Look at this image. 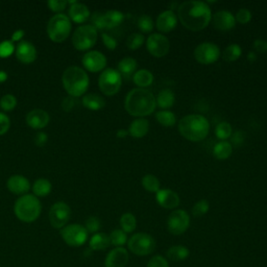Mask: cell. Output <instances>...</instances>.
<instances>
[{
    "label": "cell",
    "mask_w": 267,
    "mask_h": 267,
    "mask_svg": "<svg viewBox=\"0 0 267 267\" xmlns=\"http://www.w3.org/2000/svg\"><path fill=\"white\" fill-rule=\"evenodd\" d=\"M178 19L186 29L199 32L209 26L212 20V13L207 3L191 0L183 3L179 7Z\"/></svg>",
    "instance_id": "1"
},
{
    "label": "cell",
    "mask_w": 267,
    "mask_h": 267,
    "mask_svg": "<svg viewBox=\"0 0 267 267\" xmlns=\"http://www.w3.org/2000/svg\"><path fill=\"white\" fill-rule=\"evenodd\" d=\"M157 102L153 93L141 88L130 91L126 97L125 108L127 112L135 117H144L154 113Z\"/></svg>",
    "instance_id": "2"
},
{
    "label": "cell",
    "mask_w": 267,
    "mask_h": 267,
    "mask_svg": "<svg viewBox=\"0 0 267 267\" xmlns=\"http://www.w3.org/2000/svg\"><path fill=\"white\" fill-rule=\"evenodd\" d=\"M210 131V124L206 117L198 114L184 116L179 123L180 134L189 141L204 140Z\"/></svg>",
    "instance_id": "3"
},
{
    "label": "cell",
    "mask_w": 267,
    "mask_h": 267,
    "mask_svg": "<svg viewBox=\"0 0 267 267\" xmlns=\"http://www.w3.org/2000/svg\"><path fill=\"white\" fill-rule=\"evenodd\" d=\"M64 89L71 97H80L86 93L89 87V77L86 71L78 66L67 68L62 77Z\"/></svg>",
    "instance_id": "4"
},
{
    "label": "cell",
    "mask_w": 267,
    "mask_h": 267,
    "mask_svg": "<svg viewBox=\"0 0 267 267\" xmlns=\"http://www.w3.org/2000/svg\"><path fill=\"white\" fill-rule=\"evenodd\" d=\"M41 203L33 194L22 196L17 200L14 206V212L18 220L27 224L36 222L41 214Z\"/></svg>",
    "instance_id": "5"
},
{
    "label": "cell",
    "mask_w": 267,
    "mask_h": 267,
    "mask_svg": "<svg viewBox=\"0 0 267 267\" xmlns=\"http://www.w3.org/2000/svg\"><path fill=\"white\" fill-rule=\"evenodd\" d=\"M71 32L70 18L64 14H57L51 18L47 24V34L56 43L64 42Z\"/></svg>",
    "instance_id": "6"
},
{
    "label": "cell",
    "mask_w": 267,
    "mask_h": 267,
    "mask_svg": "<svg viewBox=\"0 0 267 267\" xmlns=\"http://www.w3.org/2000/svg\"><path fill=\"white\" fill-rule=\"evenodd\" d=\"M129 250L137 256L151 255L156 249L155 239L147 233H137L128 241Z\"/></svg>",
    "instance_id": "7"
},
{
    "label": "cell",
    "mask_w": 267,
    "mask_h": 267,
    "mask_svg": "<svg viewBox=\"0 0 267 267\" xmlns=\"http://www.w3.org/2000/svg\"><path fill=\"white\" fill-rule=\"evenodd\" d=\"M97 41V30L92 26H82L72 36V44L80 52L88 51Z\"/></svg>",
    "instance_id": "8"
},
{
    "label": "cell",
    "mask_w": 267,
    "mask_h": 267,
    "mask_svg": "<svg viewBox=\"0 0 267 267\" xmlns=\"http://www.w3.org/2000/svg\"><path fill=\"white\" fill-rule=\"evenodd\" d=\"M123 84L121 75L115 69H105L99 79V86L101 91L108 96L117 94Z\"/></svg>",
    "instance_id": "9"
},
{
    "label": "cell",
    "mask_w": 267,
    "mask_h": 267,
    "mask_svg": "<svg viewBox=\"0 0 267 267\" xmlns=\"http://www.w3.org/2000/svg\"><path fill=\"white\" fill-rule=\"evenodd\" d=\"M88 234L86 228L79 224L66 226L61 230V236L64 242L72 248L84 246L88 239Z\"/></svg>",
    "instance_id": "10"
},
{
    "label": "cell",
    "mask_w": 267,
    "mask_h": 267,
    "mask_svg": "<svg viewBox=\"0 0 267 267\" xmlns=\"http://www.w3.org/2000/svg\"><path fill=\"white\" fill-rule=\"evenodd\" d=\"M221 57V50L216 44L205 42L200 44L194 50V58L204 65H210L215 63Z\"/></svg>",
    "instance_id": "11"
},
{
    "label": "cell",
    "mask_w": 267,
    "mask_h": 267,
    "mask_svg": "<svg viewBox=\"0 0 267 267\" xmlns=\"http://www.w3.org/2000/svg\"><path fill=\"white\" fill-rule=\"evenodd\" d=\"M190 226V217L184 210H176L169 215L167 221V227L169 233L173 235L184 234Z\"/></svg>",
    "instance_id": "12"
},
{
    "label": "cell",
    "mask_w": 267,
    "mask_h": 267,
    "mask_svg": "<svg viewBox=\"0 0 267 267\" xmlns=\"http://www.w3.org/2000/svg\"><path fill=\"white\" fill-rule=\"evenodd\" d=\"M70 215H71V210L70 207L63 203L59 202L53 205L50 211V222L51 225L55 229H63L66 227L67 223L70 220Z\"/></svg>",
    "instance_id": "13"
},
{
    "label": "cell",
    "mask_w": 267,
    "mask_h": 267,
    "mask_svg": "<svg viewBox=\"0 0 267 267\" xmlns=\"http://www.w3.org/2000/svg\"><path fill=\"white\" fill-rule=\"evenodd\" d=\"M147 47L150 54L155 58H163L171 50V43L164 35L152 34L148 38Z\"/></svg>",
    "instance_id": "14"
},
{
    "label": "cell",
    "mask_w": 267,
    "mask_h": 267,
    "mask_svg": "<svg viewBox=\"0 0 267 267\" xmlns=\"http://www.w3.org/2000/svg\"><path fill=\"white\" fill-rule=\"evenodd\" d=\"M84 67L90 72H100L107 66V58L100 52H88L82 60Z\"/></svg>",
    "instance_id": "15"
},
{
    "label": "cell",
    "mask_w": 267,
    "mask_h": 267,
    "mask_svg": "<svg viewBox=\"0 0 267 267\" xmlns=\"http://www.w3.org/2000/svg\"><path fill=\"white\" fill-rule=\"evenodd\" d=\"M15 52L17 59L23 64H31L37 59L36 47L28 41L19 42Z\"/></svg>",
    "instance_id": "16"
},
{
    "label": "cell",
    "mask_w": 267,
    "mask_h": 267,
    "mask_svg": "<svg viewBox=\"0 0 267 267\" xmlns=\"http://www.w3.org/2000/svg\"><path fill=\"white\" fill-rule=\"evenodd\" d=\"M130 255L125 248H116L112 250L105 261L106 267H126L129 263Z\"/></svg>",
    "instance_id": "17"
},
{
    "label": "cell",
    "mask_w": 267,
    "mask_h": 267,
    "mask_svg": "<svg viewBox=\"0 0 267 267\" xmlns=\"http://www.w3.org/2000/svg\"><path fill=\"white\" fill-rule=\"evenodd\" d=\"M212 20L214 28L224 32L234 29L236 24V19L234 15L228 11H220L215 13L212 17Z\"/></svg>",
    "instance_id": "18"
},
{
    "label": "cell",
    "mask_w": 267,
    "mask_h": 267,
    "mask_svg": "<svg viewBox=\"0 0 267 267\" xmlns=\"http://www.w3.org/2000/svg\"><path fill=\"white\" fill-rule=\"evenodd\" d=\"M51 117L48 113L41 109H35L31 111L27 116V124L34 130H41L50 124Z\"/></svg>",
    "instance_id": "19"
},
{
    "label": "cell",
    "mask_w": 267,
    "mask_h": 267,
    "mask_svg": "<svg viewBox=\"0 0 267 267\" xmlns=\"http://www.w3.org/2000/svg\"><path fill=\"white\" fill-rule=\"evenodd\" d=\"M156 199L158 204L165 209H175L180 205L178 193L171 189H160L156 194Z\"/></svg>",
    "instance_id": "20"
},
{
    "label": "cell",
    "mask_w": 267,
    "mask_h": 267,
    "mask_svg": "<svg viewBox=\"0 0 267 267\" xmlns=\"http://www.w3.org/2000/svg\"><path fill=\"white\" fill-rule=\"evenodd\" d=\"M156 24L157 29L160 32L169 33L176 29L178 24V17L172 10H167L159 15Z\"/></svg>",
    "instance_id": "21"
},
{
    "label": "cell",
    "mask_w": 267,
    "mask_h": 267,
    "mask_svg": "<svg viewBox=\"0 0 267 267\" xmlns=\"http://www.w3.org/2000/svg\"><path fill=\"white\" fill-rule=\"evenodd\" d=\"M7 185H8L9 190L12 193L17 194V196H26L27 192H29V190L31 188V184H30L29 180L20 175L12 176L8 180Z\"/></svg>",
    "instance_id": "22"
},
{
    "label": "cell",
    "mask_w": 267,
    "mask_h": 267,
    "mask_svg": "<svg viewBox=\"0 0 267 267\" xmlns=\"http://www.w3.org/2000/svg\"><path fill=\"white\" fill-rule=\"evenodd\" d=\"M69 17L72 21H75L77 23H83L89 19L90 11L88 7L85 6L84 4L76 3L69 9Z\"/></svg>",
    "instance_id": "23"
},
{
    "label": "cell",
    "mask_w": 267,
    "mask_h": 267,
    "mask_svg": "<svg viewBox=\"0 0 267 267\" xmlns=\"http://www.w3.org/2000/svg\"><path fill=\"white\" fill-rule=\"evenodd\" d=\"M150 131V123L148 119L139 118L134 120L130 126L129 135L134 138H143Z\"/></svg>",
    "instance_id": "24"
},
{
    "label": "cell",
    "mask_w": 267,
    "mask_h": 267,
    "mask_svg": "<svg viewBox=\"0 0 267 267\" xmlns=\"http://www.w3.org/2000/svg\"><path fill=\"white\" fill-rule=\"evenodd\" d=\"M125 20V14L119 11H108L104 14L105 30H112L119 27Z\"/></svg>",
    "instance_id": "25"
},
{
    "label": "cell",
    "mask_w": 267,
    "mask_h": 267,
    "mask_svg": "<svg viewBox=\"0 0 267 267\" xmlns=\"http://www.w3.org/2000/svg\"><path fill=\"white\" fill-rule=\"evenodd\" d=\"M111 245V240L110 236H108L105 233H96L92 236L90 239L89 246L90 249L93 251H103L106 250L110 247Z\"/></svg>",
    "instance_id": "26"
},
{
    "label": "cell",
    "mask_w": 267,
    "mask_h": 267,
    "mask_svg": "<svg viewBox=\"0 0 267 267\" xmlns=\"http://www.w3.org/2000/svg\"><path fill=\"white\" fill-rule=\"evenodd\" d=\"M82 103L85 108H87L88 110H92V111L102 110L106 106V102L103 97L97 94H94V93L85 95L83 97Z\"/></svg>",
    "instance_id": "27"
},
{
    "label": "cell",
    "mask_w": 267,
    "mask_h": 267,
    "mask_svg": "<svg viewBox=\"0 0 267 267\" xmlns=\"http://www.w3.org/2000/svg\"><path fill=\"white\" fill-rule=\"evenodd\" d=\"M157 105L161 108V109H169L172 108L176 102V96L175 93L169 90V89H165L162 90L156 99Z\"/></svg>",
    "instance_id": "28"
},
{
    "label": "cell",
    "mask_w": 267,
    "mask_h": 267,
    "mask_svg": "<svg viewBox=\"0 0 267 267\" xmlns=\"http://www.w3.org/2000/svg\"><path fill=\"white\" fill-rule=\"evenodd\" d=\"M133 81L138 87H141V89H142L144 87H149L153 84L154 76L151 71H149L147 69H141V70H138L133 76Z\"/></svg>",
    "instance_id": "29"
},
{
    "label": "cell",
    "mask_w": 267,
    "mask_h": 267,
    "mask_svg": "<svg viewBox=\"0 0 267 267\" xmlns=\"http://www.w3.org/2000/svg\"><path fill=\"white\" fill-rule=\"evenodd\" d=\"M136 68H137V62L135 59L131 57H127L118 63V72L120 75H123L124 77L127 78L134 76Z\"/></svg>",
    "instance_id": "30"
},
{
    "label": "cell",
    "mask_w": 267,
    "mask_h": 267,
    "mask_svg": "<svg viewBox=\"0 0 267 267\" xmlns=\"http://www.w3.org/2000/svg\"><path fill=\"white\" fill-rule=\"evenodd\" d=\"M233 147L232 144L228 141H221L213 149V154L216 159L218 160H227L232 155Z\"/></svg>",
    "instance_id": "31"
},
{
    "label": "cell",
    "mask_w": 267,
    "mask_h": 267,
    "mask_svg": "<svg viewBox=\"0 0 267 267\" xmlns=\"http://www.w3.org/2000/svg\"><path fill=\"white\" fill-rule=\"evenodd\" d=\"M189 250L184 246H174L167 251V257L172 261L178 262L186 260L189 257Z\"/></svg>",
    "instance_id": "32"
},
{
    "label": "cell",
    "mask_w": 267,
    "mask_h": 267,
    "mask_svg": "<svg viewBox=\"0 0 267 267\" xmlns=\"http://www.w3.org/2000/svg\"><path fill=\"white\" fill-rule=\"evenodd\" d=\"M156 119L161 126L166 128H173L177 124V117L171 111H159L156 114Z\"/></svg>",
    "instance_id": "33"
},
{
    "label": "cell",
    "mask_w": 267,
    "mask_h": 267,
    "mask_svg": "<svg viewBox=\"0 0 267 267\" xmlns=\"http://www.w3.org/2000/svg\"><path fill=\"white\" fill-rule=\"evenodd\" d=\"M33 191L36 197H46L52 191V183L46 179H39L33 186Z\"/></svg>",
    "instance_id": "34"
},
{
    "label": "cell",
    "mask_w": 267,
    "mask_h": 267,
    "mask_svg": "<svg viewBox=\"0 0 267 267\" xmlns=\"http://www.w3.org/2000/svg\"><path fill=\"white\" fill-rule=\"evenodd\" d=\"M242 55V50L238 44H231L225 48L223 53V59L227 62H235Z\"/></svg>",
    "instance_id": "35"
},
{
    "label": "cell",
    "mask_w": 267,
    "mask_h": 267,
    "mask_svg": "<svg viewBox=\"0 0 267 267\" xmlns=\"http://www.w3.org/2000/svg\"><path fill=\"white\" fill-rule=\"evenodd\" d=\"M120 226L126 233L134 232L137 227L136 217L132 213H125L120 218Z\"/></svg>",
    "instance_id": "36"
},
{
    "label": "cell",
    "mask_w": 267,
    "mask_h": 267,
    "mask_svg": "<svg viewBox=\"0 0 267 267\" xmlns=\"http://www.w3.org/2000/svg\"><path fill=\"white\" fill-rule=\"evenodd\" d=\"M160 181L154 175H147L142 179V186L145 190L152 193H157L160 190Z\"/></svg>",
    "instance_id": "37"
},
{
    "label": "cell",
    "mask_w": 267,
    "mask_h": 267,
    "mask_svg": "<svg viewBox=\"0 0 267 267\" xmlns=\"http://www.w3.org/2000/svg\"><path fill=\"white\" fill-rule=\"evenodd\" d=\"M110 240H111V245L117 248H123V246H125L128 242V235L123 230L116 229L111 233Z\"/></svg>",
    "instance_id": "38"
},
{
    "label": "cell",
    "mask_w": 267,
    "mask_h": 267,
    "mask_svg": "<svg viewBox=\"0 0 267 267\" xmlns=\"http://www.w3.org/2000/svg\"><path fill=\"white\" fill-rule=\"evenodd\" d=\"M232 127L228 123H221L215 129V134L218 139L226 141L232 136Z\"/></svg>",
    "instance_id": "39"
},
{
    "label": "cell",
    "mask_w": 267,
    "mask_h": 267,
    "mask_svg": "<svg viewBox=\"0 0 267 267\" xmlns=\"http://www.w3.org/2000/svg\"><path fill=\"white\" fill-rule=\"evenodd\" d=\"M144 41H145L144 35H142L140 33H134L128 38L127 46H128V48H130L131 51H136L143 45Z\"/></svg>",
    "instance_id": "40"
},
{
    "label": "cell",
    "mask_w": 267,
    "mask_h": 267,
    "mask_svg": "<svg viewBox=\"0 0 267 267\" xmlns=\"http://www.w3.org/2000/svg\"><path fill=\"white\" fill-rule=\"evenodd\" d=\"M138 28L142 33H152L154 30V21L151 16L142 15L138 19Z\"/></svg>",
    "instance_id": "41"
},
{
    "label": "cell",
    "mask_w": 267,
    "mask_h": 267,
    "mask_svg": "<svg viewBox=\"0 0 267 267\" xmlns=\"http://www.w3.org/2000/svg\"><path fill=\"white\" fill-rule=\"evenodd\" d=\"M17 106V100L16 97L12 94L5 95L2 100H0V107L6 112L13 111Z\"/></svg>",
    "instance_id": "42"
},
{
    "label": "cell",
    "mask_w": 267,
    "mask_h": 267,
    "mask_svg": "<svg viewBox=\"0 0 267 267\" xmlns=\"http://www.w3.org/2000/svg\"><path fill=\"white\" fill-rule=\"evenodd\" d=\"M210 209V205L208 203L207 200H201L200 202H198L196 205L193 206L192 208V214L193 216L196 217H202L205 214L208 213Z\"/></svg>",
    "instance_id": "43"
},
{
    "label": "cell",
    "mask_w": 267,
    "mask_h": 267,
    "mask_svg": "<svg viewBox=\"0 0 267 267\" xmlns=\"http://www.w3.org/2000/svg\"><path fill=\"white\" fill-rule=\"evenodd\" d=\"M101 227H102L101 221L95 216H91L86 221L85 228L88 231V233H97L100 231Z\"/></svg>",
    "instance_id": "44"
},
{
    "label": "cell",
    "mask_w": 267,
    "mask_h": 267,
    "mask_svg": "<svg viewBox=\"0 0 267 267\" xmlns=\"http://www.w3.org/2000/svg\"><path fill=\"white\" fill-rule=\"evenodd\" d=\"M15 51V46L12 41H4L0 43V58H8Z\"/></svg>",
    "instance_id": "45"
},
{
    "label": "cell",
    "mask_w": 267,
    "mask_h": 267,
    "mask_svg": "<svg viewBox=\"0 0 267 267\" xmlns=\"http://www.w3.org/2000/svg\"><path fill=\"white\" fill-rule=\"evenodd\" d=\"M68 5V3L66 0H50V2L47 3L48 8L50 10H52L55 13L60 14V12L64 11L66 9V6Z\"/></svg>",
    "instance_id": "46"
},
{
    "label": "cell",
    "mask_w": 267,
    "mask_h": 267,
    "mask_svg": "<svg viewBox=\"0 0 267 267\" xmlns=\"http://www.w3.org/2000/svg\"><path fill=\"white\" fill-rule=\"evenodd\" d=\"M235 19L241 24H247L252 19V13L248 9H240L236 14Z\"/></svg>",
    "instance_id": "47"
},
{
    "label": "cell",
    "mask_w": 267,
    "mask_h": 267,
    "mask_svg": "<svg viewBox=\"0 0 267 267\" xmlns=\"http://www.w3.org/2000/svg\"><path fill=\"white\" fill-rule=\"evenodd\" d=\"M148 267H169V264L164 257L155 256L149 261Z\"/></svg>",
    "instance_id": "48"
},
{
    "label": "cell",
    "mask_w": 267,
    "mask_h": 267,
    "mask_svg": "<svg viewBox=\"0 0 267 267\" xmlns=\"http://www.w3.org/2000/svg\"><path fill=\"white\" fill-rule=\"evenodd\" d=\"M92 27H94L96 30H105L104 14L96 12L92 15Z\"/></svg>",
    "instance_id": "49"
},
{
    "label": "cell",
    "mask_w": 267,
    "mask_h": 267,
    "mask_svg": "<svg viewBox=\"0 0 267 267\" xmlns=\"http://www.w3.org/2000/svg\"><path fill=\"white\" fill-rule=\"evenodd\" d=\"M11 126V121L10 118L4 114V113H0V136L5 135Z\"/></svg>",
    "instance_id": "50"
},
{
    "label": "cell",
    "mask_w": 267,
    "mask_h": 267,
    "mask_svg": "<svg viewBox=\"0 0 267 267\" xmlns=\"http://www.w3.org/2000/svg\"><path fill=\"white\" fill-rule=\"evenodd\" d=\"M102 38H103V42H104L105 46L108 48V50H110V51L116 50L117 41H116L115 38H113L112 36H110L108 34H105V33L102 35Z\"/></svg>",
    "instance_id": "51"
},
{
    "label": "cell",
    "mask_w": 267,
    "mask_h": 267,
    "mask_svg": "<svg viewBox=\"0 0 267 267\" xmlns=\"http://www.w3.org/2000/svg\"><path fill=\"white\" fill-rule=\"evenodd\" d=\"M76 100L75 97H66V99L63 100L62 102V109L65 111V112H70L72 109L75 108L76 106Z\"/></svg>",
    "instance_id": "52"
},
{
    "label": "cell",
    "mask_w": 267,
    "mask_h": 267,
    "mask_svg": "<svg viewBox=\"0 0 267 267\" xmlns=\"http://www.w3.org/2000/svg\"><path fill=\"white\" fill-rule=\"evenodd\" d=\"M253 46L255 48V51L258 53H261V54L267 53V42L265 40H261V39L255 40Z\"/></svg>",
    "instance_id": "53"
},
{
    "label": "cell",
    "mask_w": 267,
    "mask_h": 267,
    "mask_svg": "<svg viewBox=\"0 0 267 267\" xmlns=\"http://www.w3.org/2000/svg\"><path fill=\"white\" fill-rule=\"evenodd\" d=\"M232 137V142L233 144H235L236 147H238V145H241L242 143H244L245 139H246V136H245V133L242 131H237L234 135L231 136Z\"/></svg>",
    "instance_id": "54"
},
{
    "label": "cell",
    "mask_w": 267,
    "mask_h": 267,
    "mask_svg": "<svg viewBox=\"0 0 267 267\" xmlns=\"http://www.w3.org/2000/svg\"><path fill=\"white\" fill-rule=\"evenodd\" d=\"M48 140V136L46 133H38L35 137V143L37 147H44Z\"/></svg>",
    "instance_id": "55"
},
{
    "label": "cell",
    "mask_w": 267,
    "mask_h": 267,
    "mask_svg": "<svg viewBox=\"0 0 267 267\" xmlns=\"http://www.w3.org/2000/svg\"><path fill=\"white\" fill-rule=\"evenodd\" d=\"M23 36H24V32L23 31H21V30L16 31L13 34V36H12V42H19V41H21Z\"/></svg>",
    "instance_id": "56"
},
{
    "label": "cell",
    "mask_w": 267,
    "mask_h": 267,
    "mask_svg": "<svg viewBox=\"0 0 267 267\" xmlns=\"http://www.w3.org/2000/svg\"><path fill=\"white\" fill-rule=\"evenodd\" d=\"M128 135H129V131H126V130H119L117 132L118 138H126Z\"/></svg>",
    "instance_id": "57"
},
{
    "label": "cell",
    "mask_w": 267,
    "mask_h": 267,
    "mask_svg": "<svg viewBox=\"0 0 267 267\" xmlns=\"http://www.w3.org/2000/svg\"><path fill=\"white\" fill-rule=\"evenodd\" d=\"M8 79V75L6 74L5 71H0V84L6 82Z\"/></svg>",
    "instance_id": "58"
},
{
    "label": "cell",
    "mask_w": 267,
    "mask_h": 267,
    "mask_svg": "<svg viewBox=\"0 0 267 267\" xmlns=\"http://www.w3.org/2000/svg\"><path fill=\"white\" fill-rule=\"evenodd\" d=\"M248 58H249L250 62H255V61H256V59H257V55H256L254 52H251V53L249 54Z\"/></svg>",
    "instance_id": "59"
}]
</instances>
